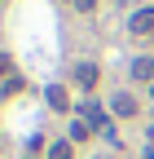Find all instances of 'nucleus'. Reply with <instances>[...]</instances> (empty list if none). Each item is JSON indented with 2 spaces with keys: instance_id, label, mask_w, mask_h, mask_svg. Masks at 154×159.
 Listing matches in <instances>:
<instances>
[{
  "instance_id": "6e6552de",
  "label": "nucleus",
  "mask_w": 154,
  "mask_h": 159,
  "mask_svg": "<svg viewBox=\"0 0 154 159\" xmlns=\"http://www.w3.org/2000/svg\"><path fill=\"white\" fill-rule=\"evenodd\" d=\"M9 71H13V57H9V53H0V80H9Z\"/></svg>"
},
{
  "instance_id": "423d86ee",
  "label": "nucleus",
  "mask_w": 154,
  "mask_h": 159,
  "mask_svg": "<svg viewBox=\"0 0 154 159\" xmlns=\"http://www.w3.org/2000/svg\"><path fill=\"white\" fill-rule=\"evenodd\" d=\"M49 159H71V142H53L49 146Z\"/></svg>"
},
{
  "instance_id": "f257e3e1",
  "label": "nucleus",
  "mask_w": 154,
  "mask_h": 159,
  "mask_svg": "<svg viewBox=\"0 0 154 159\" xmlns=\"http://www.w3.org/2000/svg\"><path fill=\"white\" fill-rule=\"evenodd\" d=\"M128 31L132 35H150L154 31V9H137V13L128 18Z\"/></svg>"
},
{
  "instance_id": "9b49d317",
  "label": "nucleus",
  "mask_w": 154,
  "mask_h": 159,
  "mask_svg": "<svg viewBox=\"0 0 154 159\" xmlns=\"http://www.w3.org/2000/svg\"><path fill=\"white\" fill-rule=\"evenodd\" d=\"M150 142H154V128H150Z\"/></svg>"
},
{
  "instance_id": "20e7f679",
  "label": "nucleus",
  "mask_w": 154,
  "mask_h": 159,
  "mask_svg": "<svg viewBox=\"0 0 154 159\" xmlns=\"http://www.w3.org/2000/svg\"><path fill=\"white\" fill-rule=\"evenodd\" d=\"M97 62H79V66H75V84H79V89H92V84H97Z\"/></svg>"
},
{
  "instance_id": "39448f33",
  "label": "nucleus",
  "mask_w": 154,
  "mask_h": 159,
  "mask_svg": "<svg viewBox=\"0 0 154 159\" xmlns=\"http://www.w3.org/2000/svg\"><path fill=\"white\" fill-rule=\"evenodd\" d=\"M132 80H154V57H132Z\"/></svg>"
},
{
  "instance_id": "9d476101",
  "label": "nucleus",
  "mask_w": 154,
  "mask_h": 159,
  "mask_svg": "<svg viewBox=\"0 0 154 159\" xmlns=\"http://www.w3.org/2000/svg\"><path fill=\"white\" fill-rule=\"evenodd\" d=\"M145 159H154V146H145Z\"/></svg>"
},
{
  "instance_id": "7ed1b4c3",
  "label": "nucleus",
  "mask_w": 154,
  "mask_h": 159,
  "mask_svg": "<svg viewBox=\"0 0 154 159\" xmlns=\"http://www.w3.org/2000/svg\"><path fill=\"white\" fill-rule=\"evenodd\" d=\"M44 97H49V106H53V111H62V115L71 111V93H66L62 84H49V89H44Z\"/></svg>"
},
{
  "instance_id": "f8f14e48",
  "label": "nucleus",
  "mask_w": 154,
  "mask_h": 159,
  "mask_svg": "<svg viewBox=\"0 0 154 159\" xmlns=\"http://www.w3.org/2000/svg\"><path fill=\"white\" fill-rule=\"evenodd\" d=\"M150 93H154V89H150Z\"/></svg>"
},
{
  "instance_id": "1a4fd4ad",
  "label": "nucleus",
  "mask_w": 154,
  "mask_h": 159,
  "mask_svg": "<svg viewBox=\"0 0 154 159\" xmlns=\"http://www.w3.org/2000/svg\"><path fill=\"white\" fill-rule=\"evenodd\" d=\"M75 9H79V13H92V9H97V0H75Z\"/></svg>"
},
{
  "instance_id": "0eeeda50",
  "label": "nucleus",
  "mask_w": 154,
  "mask_h": 159,
  "mask_svg": "<svg viewBox=\"0 0 154 159\" xmlns=\"http://www.w3.org/2000/svg\"><path fill=\"white\" fill-rule=\"evenodd\" d=\"M88 133H92V124H84V119H75V124H71V137H75V142H84Z\"/></svg>"
},
{
  "instance_id": "f03ea898",
  "label": "nucleus",
  "mask_w": 154,
  "mask_h": 159,
  "mask_svg": "<svg viewBox=\"0 0 154 159\" xmlns=\"http://www.w3.org/2000/svg\"><path fill=\"white\" fill-rule=\"evenodd\" d=\"M110 111L119 115V119H128V115H137V97H132V93H114V97H110Z\"/></svg>"
}]
</instances>
